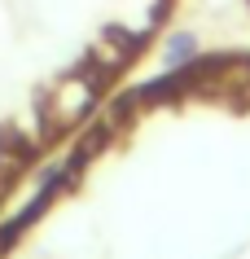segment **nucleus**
I'll list each match as a JSON object with an SVG mask.
<instances>
[{"mask_svg":"<svg viewBox=\"0 0 250 259\" xmlns=\"http://www.w3.org/2000/svg\"><path fill=\"white\" fill-rule=\"evenodd\" d=\"M101 88H106V75L97 66H88V62H83V70L66 75L48 93V101H44V127H48V137H57V132L75 127L79 119H88L101 101Z\"/></svg>","mask_w":250,"mask_h":259,"instance_id":"nucleus-1","label":"nucleus"},{"mask_svg":"<svg viewBox=\"0 0 250 259\" xmlns=\"http://www.w3.org/2000/svg\"><path fill=\"white\" fill-rule=\"evenodd\" d=\"M197 57H202V49H197V35H193V31H176V35L163 44V66H167V75L189 70Z\"/></svg>","mask_w":250,"mask_h":259,"instance_id":"nucleus-2","label":"nucleus"},{"mask_svg":"<svg viewBox=\"0 0 250 259\" xmlns=\"http://www.w3.org/2000/svg\"><path fill=\"white\" fill-rule=\"evenodd\" d=\"M9 246H14V242H9V237H5V233H0V255H5V250H9Z\"/></svg>","mask_w":250,"mask_h":259,"instance_id":"nucleus-3","label":"nucleus"}]
</instances>
